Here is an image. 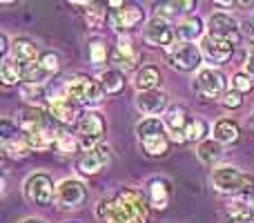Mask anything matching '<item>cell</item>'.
<instances>
[{"label": "cell", "instance_id": "8992f818", "mask_svg": "<svg viewBox=\"0 0 254 223\" xmlns=\"http://www.w3.org/2000/svg\"><path fill=\"white\" fill-rule=\"evenodd\" d=\"M56 185H54L52 176L43 174V172H36V174H29L22 185V192H25L27 201L34 203V206H49V203L56 199Z\"/></svg>", "mask_w": 254, "mask_h": 223}, {"label": "cell", "instance_id": "5b68a950", "mask_svg": "<svg viewBox=\"0 0 254 223\" xmlns=\"http://www.w3.org/2000/svg\"><path fill=\"white\" fill-rule=\"evenodd\" d=\"M76 132H78V143L85 152L101 145L98 141H101L103 132H105V118H103V114L92 112V110L83 112V116L76 123Z\"/></svg>", "mask_w": 254, "mask_h": 223}, {"label": "cell", "instance_id": "603a6c76", "mask_svg": "<svg viewBox=\"0 0 254 223\" xmlns=\"http://www.w3.org/2000/svg\"><path fill=\"white\" fill-rule=\"evenodd\" d=\"M163 123H165L170 134H185V127H188L190 118H188V112H185L183 107H170V110L165 112Z\"/></svg>", "mask_w": 254, "mask_h": 223}, {"label": "cell", "instance_id": "83f0119b", "mask_svg": "<svg viewBox=\"0 0 254 223\" xmlns=\"http://www.w3.org/2000/svg\"><path fill=\"white\" fill-rule=\"evenodd\" d=\"M228 217L232 221H237V223H243V221H250L254 219V208H252V203L250 201H243V199H237V201H232V203H228Z\"/></svg>", "mask_w": 254, "mask_h": 223}, {"label": "cell", "instance_id": "4fadbf2b", "mask_svg": "<svg viewBox=\"0 0 254 223\" xmlns=\"http://www.w3.org/2000/svg\"><path fill=\"white\" fill-rule=\"evenodd\" d=\"M143 36H145V40H147L149 45H154V47H167L170 49L172 45H174L176 29H172V25L167 20L154 16L152 20L147 22V27H145Z\"/></svg>", "mask_w": 254, "mask_h": 223}, {"label": "cell", "instance_id": "ac0fdd59", "mask_svg": "<svg viewBox=\"0 0 254 223\" xmlns=\"http://www.w3.org/2000/svg\"><path fill=\"white\" fill-rule=\"evenodd\" d=\"M212 134H214L212 139L219 141L221 145H232L241 139V130H239V125L232 118H221V121H216L214 127H212Z\"/></svg>", "mask_w": 254, "mask_h": 223}, {"label": "cell", "instance_id": "b9f144b4", "mask_svg": "<svg viewBox=\"0 0 254 223\" xmlns=\"http://www.w3.org/2000/svg\"><path fill=\"white\" fill-rule=\"evenodd\" d=\"M20 223H45L43 219H25V221H20Z\"/></svg>", "mask_w": 254, "mask_h": 223}, {"label": "cell", "instance_id": "7c38bea8", "mask_svg": "<svg viewBox=\"0 0 254 223\" xmlns=\"http://www.w3.org/2000/svg\"><path fill=\"white\" fill-rule=\"evenodd\" d=\"M136 110L143 114L145 118H158V114L167 112L170 105V96L161 89H152V92H138L134 98Z\"/></svg>", "mask_w": 254, "mask_h": 223}, {"label": "cell", "instance_id": "52a82bcc", "mask_svg": "<svg viewBox=\"0 0 254 223\" xmlns=\"http://www.w3.org/2000/svg\"><path fill=\"white\" fill-rule=\"evenodd\" d=\"M194 87L203 94L205 98H223L228 94V78L221 70L214 67H203L198 70L196 78H194Z\"/></svg>", "mask_w": 254, "mask_h": 223}, {"label": "cell", "instance_id": "8d00e7d4", "mask_svg": "<svg viewBox=\"0 0 254 223\" xmlns=\"http://www.w3.org/2000/svg\"><path fill=\"white\" fill-rule=\"evenodd\" d=\"M252 85H254V80L246 74V72H239V74H234V78H232L234 92H239V94H241V92H250Z\"/></svg>", "mask_w": 254, "mask_h": 223}, {"label": "cell", "instance_id": "ab89813d", "mask_svg": "<svg viewBox=\"0 0 254 223\" xmlns=\"http://www.w3.org/2000/svg\"><path fill=\"white\" fill-rule=\"evenodd\" d=\"M87 25L92 27V29H98V27L103 25V9H89V13H87Z\"/></svg>", "mask_w": 254, "mask_h": 223}, {"label": "cell", "instance_id": "e0dca14e", "mask_svg": "<svg viewBox=\"0 0 254 223\" xmlns=\"http://www.w3.org/2000/svg\"><path fill=\"white\" fill-rule=\"evenodd\" d=\"M9 58L16 61L20 67L27 65H34V63L40 61V54H38V45L29 38H16L11 45H9Z\"/></svg>", "mask_w": 254, "mask_h": 223}, {"label": "cell", "instance_id": "d6986e66", "mask_svg": "<svg viewBox=\"0 0 254 223\" xmlns=\"http://www.w3.org/2000/svg\"><path fill=\"white\" fill-rule=\"evenodd\" d=\"M143 16H145L143 9H138V7H121L112 13L110 20L119 31H125V29H131V27L138 25V22L143 20Z\"/></svg>", "mask_w": 254, "mask_h": 223}, {"label": "cell", "instance_id": "5bb4252c", "mask_svg": "<svg viewBox=\"0 0 254 223\" xmlns=\"http://www.w3.org/2000/svg\"><path fill=\"white\" fill-rule=\"evenodd\" d=\"M201 52L210 63H214V65H223V63H228L230 58H232L234 45L228 43V40H223V38H216V36L207 34V36L201 38Z\"/></svg>", "mask_w": 254, "mask_h": 223}, {"label": "cell", "instance_id": "e575fe53", "mask_svg": "<svg viewBox=\"0 0 254 223\" xmlns=\"http://www.w3.org/2000/svg\"><path fill=\"white\" fill-rule=\"evenodd\" d=\"M40 67H43L45 72H47L49 76L52 74H56L58 70H61V58L56 56L54 52H45V54H40Z\"/></svg>", "mask_w": 254, "mask_h": 223}, {"label": "cell", "instance_id": "6da1fadb", "mask_svg": "<svg viewBox=\"0 0 254 223\" xmlns=\"http://www.w3.org/2000/svg\"><path fill=\"white\" fill-rule=\"evenodd\" d=\"M136 136L149 156H165L170 149V132L161 118H143L136 123Z\"/></svg>", "mask_w": 254, "mask_h": 223}, {"label": "cell", "instance_id": "277c9868", "mask_svg": "<svg viewBox=\"0 0 254 223\" xmlns=\"http://www.w3.org/2000/svg\"><path fill=\"white\" fill-rule=\"evenodd\" d=\"M65 96H69L78 105H98L103 101V89L98 80L87 76H74L65 83Z\"/></svg>", "mask_w": 254, "mask_h": 223}, {"label": "cell", "instance_id": "3957f363", "mask_svg": "<svg viewBox=\"0 0 254 223\" xmlns=\"http://www.w3.org/2000/svg\"><path fill=\"white\" fill-rule=\"evenodd\" d=\"M165 61L172 70L179 72H194L203 61L201 45L194 43H174L165 52Z\"/></svg>", "mask_w": 254, "mask_h": 223}, {"label": "cell", "instance_id": "ba28073f", "mask_svg": "<svg viewBox=\"0 0 254 223\" xmlns=\"http://www.w3.org/2000/svg\"><path fill=\"white\" fill-rule=\"evenodd\" d=\"M96 215H98V219H103L105 223H138L134 208L123 197L103 199L96 206Z\"/></svg>", "mask_w": 254, "mask_h": 223}, {"label": "cell", "instance_id": "7a4b0ae2", "mask_svg": "<svg viewBox=\"0 0 254 223\" xmlns=\"http://www.w3.org/2000/svg\"><path fill=\"white\" fill-rule=\"evenodd\" d=\"M212 185L219 192L225 194H246V192H254V176L243 174L241 170H237L232 165H223L219 170H214Z\"/></svg>", "mask_w": 254, "mask_h": 223}, {"label": "cell", "instance_id": "2e32d148", "mask_svg": "<svg viewBox=\"0 0 254 223\" xmlns=\"http://www.w3.org/2000/svg\"><path fill=\"white\" fill-rule=\"evenodd\" d=\"M49 114L56 123H63V125H71V123H78V118L83 116L80 114V105L74 103L69 96H54L49 98Z\"/></svg>", "mask_w": 254, "mask_h": 223}, {"label": "cell", "instance_id": "7402d4cb", "mask_svg": "<svg viewBox=\"0 0 254 223\" xmlns=\"http://www.w3.org/2000/svg\"><path fill=\"white\" fill-rule=\"evenodd\" d=\"M203 36V22L196 16L185 18L176 25V38H181V43H194L196 38Z\"/></svg>", "mask_w": 254, "mask_h": 223}, {"label": "cell", "instance_id": "9a60e30c", "mask_svg": "<svg viewBox=\"0 0 254 223\" xmlns=\"http://www.w3.org/2000/svg\"><path fill=\"white\" fill-rule=\"evenodd\" d=\"M110 161H112V148L101 143L78 158V170H80V174L92 176V174H98Z\"/></svg>", "mask_w": 254, "mask_h": 223}, {"label": "cell", "instance_id": "d590c367", "mask_svg": "<svg viewBox=\"0 0 254 223\" xmlns=\"http://www.w3.org/2000/svg\"><path fill=\"white\" fill-rule=\"evenodd\" d=\"M89 61L94 63V65H101V63L107 61V47L103 43H92L89 45Z\"/></svg>", "mask_w": 254, "mask_h": 223}, {"label": "cell", "instance_id": "f35d334b", "mask_svg": "<svg viewBox=\"0 0 254 223\" xmlns=\"http://www.w3.org/2000/svg\"><path fill=\"white\" fill-rule=\"evenodd\" d=\"M241 103H243V98L239 92H228L223 98H221V105L223 107H241Z\"/></svg>", "mask_w": 254, "mask_h": 223}, {"label": "cell", "instance_id": "f546056e", "mask_svg": "<svg viewBox=\"0 0 254 223\" xmlns=\"http://www.w3.org/2000/svg\"><path fill=\"white\" fill-rule=\"evenodd\" d=\"M192 7L194 2H167L156 9V18H163V20L170 22L172 18H179L181 13H188Z\"/></svg>", "mask_w": 254, "mask_h": 223}, {"label": "cell", "instance_id": "836d02e7", "mask_svg": "<svg viewBox=\"0 0 254 223\" xmlns=\"http://www.w3.org/2000/svg\"><path fill=\"white\" fill-rule=\"evenodd\" d=\"M20 94L25 101H43L45 98V85H34V83H22Z\"/></svg>", "mask_w": 254, "mask_h": 223}, {"label": "cell", "instance_id": "8fae6325", "mask_svg": "<svg viewBox=\"0 0 254 223\" xmlns=\"http://www.w3.org/2000/svg\"><path fill=\"white\" fill-rule=\"evenodd\" d=\"M18 125L22 127L25 134L29 132H40V130H56V121L52 118V114L40 110V107H22L18 112Z\"/></svg>", "mask_w": 254, "mask_h": 223}, {"label": "cell", "instance_id": "74e56055", "mask_svg": "<svg viewBox=\"0 0 254 223\" xmlns=\"http://www.w3.org/2000/svg\"><path fill=\"white\" fill-rule=\"evenodd\" d=\"M114 52L121 54V56H125V58H136L134 45H131V38H129V36H123V34L119 36V45H116Z\"/></svg>", "mask_w": 254, "mask_h": 223}, {"label": "cell", "instance_id": "9c48e42d", "mask_svg": "<svg viewBox=\"0 0 254 223\" xmlns=\"http://www.w3.org/2000/svg\"><path fill=\"white\" fill-rule=\"evenodd\" d=\"M207 34L216 36V38H223L232 45L241 43V27H239V20L225 11H214L207 18Z\"/></svg>", "mask_w": 254, "mask_h": 223}, {"label": "cell", "instance_id": "7bdbcfd3", "mask_svg": "<svg viewBox=\"0 0 254 223\" xmlns=\"http://www.w3.org/2000/svg\"><path fill=\"white\" fill-rule=\"evenodd\" d=\"M250 203H252V208H254V199H252V201H250Z\"/></svg>", "mask_w": 254, "mask_h": 223}, {"label": "cell", "instance_id": "4dcf8cb0", "mask_svg": "<svg viewBox=\"0 0 254 223\" xmlns=\"http://www.w3.org/2000/svg\"><path fill=\"white\" fill-rule=\"evenodd\" d=\"M2 149H4V154H7L9 158H25L27 154L31 152V148H29V143H27L25 139H9V141H4L2 143Z\"/></svg>", "mask_w": 254, "mask_h": 223}, {"label": "cell", "instance_id": "ffe728a7", "mask_svg": "<svg viewBox=\"0 0 254 223\" xmlns=\"http://www.w3.org/2000/svg\"><path fill=\"white\" fill-rule=\"evenodd\" d=\"M149 192V206L156 210H165L170 206V183L165 179H152L147 185Z\"/></svg>", "mask_w": 254, "mask_h": 223}, {"label": "cell", "instance_id": "484cf974", "mask_svg": "<svg viewBox=\"0 0 254 223\" xmlns=\"http://www.w3.org/2000/svg\"><path fill=\"white\" fill-rule=\"evenodd\" d=\"M98 85H101L103 94H119L125 85V78L119 70H107L98 74Z\"/></svg>", "mask_w": 254, "mask_h": 223}, {"label": "cell", "instance_id": "30bf717a", "mask_svg": "<svg viewBox=\"0 0 254 223\" xmlns=\"http://www.w3.org/2000/svg\"><path fill=\"white\" fill-rule=\"evenodd\" d=\"M87 190L78 179H65L56 185V206L61 210H76L83 206Z\"/></svg>", "mask_w": 254, "mask_h": 223}, {"label": "cell", "instance_id": "44dd1931", "mask_svg": "<svg viewBox=\"0 0 254 223\" xmlns=\"http://www.w3.org/2000/svg\"><path fill=\"white\" fill-rule=\"evenodd\" d=\"M158 85H161V72H158L154 65H145L136 72L134 87L138 89V92H152V89H156Z\"/></svg>", "mask_w": 254, "mask_h": 223}, {"label": "cell", "instance_id": "ee69618b", "mask_svg": "<svg viewBox=\"0 0 254 223\" xmlns=\"http://www.w3.org/2000/svg\"><path fill=\"white\" fill-rule=\"evenodd\" d=\"M232 223H237V221H232Z\"/></svg>", "mask_w": 254, "mask_h": 223}, {"label": "cell", "instance_id": "d4e9b609", "mask_svg": "<svg viewBox=\"0 0 254 223\" xmlns=\"http://www.w3.org/2000/svg\"><path fill=\"white\" fill-rule=\"evenodd\" d=\"M119 197H123L125 201L134 208L136 217H138V223H147L149 212H147V203L143 201V194L136 192V190H131V188H125V190H121L119 192Z\"/></svg>", "mask_w": 254, "mask_h": 223}, {"label": "cell", "instance_id": "4316f807", "mask_svg": "<svg viewBox=\"0 0 254 223\" xmlns=\"http://www.w3.org/2000/svg\"><path fill=\"white\" fill-rule=\"evenodd\" d=\"M196 156L201 158L205 165H214V163L223 156V145H221L219 141H214V139H207V141H203V143L198 145Z\"/></svg>", "mask_w": 254, "mask_h": 223}, {"label": "cell", "instance_id": "60d3db41", "mask_svg": "<svg viewBox=\"0 0 254 223\" xmlns=\"http://www.w3.org/2000/svg\"><path fill=\"white\" fill-rule=\"evenodd\" d=\"M246 74L254 80V52L248 56V61H246Z\"/></svg>", "mask_w": 254, "mask_h": 223}, {"label": "cell", "instance_id": "d6a6232c", "mask_svg": "<svg viewBox=\"0 0 254 223\" xmlns=\"http://www.w3.org/2000/svg\"><path fill=\"white\" fill-rule=\"evenodd\" d=\"M78 139H74V136L69 134V132H58V139H56V148H58V152L61 154H74L76 152V148H78Z\"/></svg>", "mask_w": 254, "mask_h": 223}, {"label": "cell", "instance_id": "f1b7e54d", "mask_svg": "<svg viewBox=\"0 0 254 223\" xmlns=\"http://www.w3.org/2000/svg\"><path fill=\"white\" fill-rule=\"evenodd\" d=\"M0 80H2L7 87H11V85H18L22 80V67L18 65L16 61H11V58H4L2 65H0Z\"/></svg>", "mask_w": 254, "mask_h": 223}, {"label": "cell", "instance_id": "cb8c5ba5", "mask_svg": "<svg viewBox=\"0 0 254 223\" xmlns=\"http://www.w3.org/2000/svg\"><path fill=\"white\" fill-rule=\"evenodd\" d=\"M56 139H58L56 130H40V132H29V134H25V141L29 143V148L38 149V152H45V149H49L52 145H56Z\"/></svg>", "mask_w": 254, "mask_h": 223}, {"label": "cell", "instance_id": "1f68e13d", "mask_svg": "<svg viewBox=\"0 0 254 223\" xmlns=\"http://www.w3.org/2000/svg\"><path fill=\"white\" fill-rule=\"evenodd\" d=\"M207 134V125L203 118H190L188 127H185V139L188 141H201L203 143V136Z\"/></svg>", "mask_w": 254, "mask_h": 223}]
</instances>
